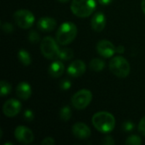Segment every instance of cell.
<instances>
[{
    "mask_svg": "<svg viewBox=\"0 0 145 145\" xmlns=\"http://www.w3.org/2000/svg\"><path fill=\"white\" fill-rule=\"evenodd\" d=\"M93 127L100 133H108L114 130L116 120L113 115L106 111H99L93 115L92 118Z\"/></svg>",
    "mask_w": 145,
    "mask_h": 145,
    "instance_id": "1",
    "label": "cell"
},
{
    "mask_svg": "<svg viewBox=\"0 0 145 145\" xmlns=\"http://www.w3.org/2000/svg\"><path fill=\"white\" fill-rule=\"evenodd\" d=\"M77 34L76 25L71 22H64L58 29L56 33V41L60 45H67L74 41Z\"/></svg>",
    "mask_w": 145,
    "mask_h": 145,
    "instance_id": "2",
    "label": "cell"
},
{
    "mask_svg": "<svg viewBox=\"0 0 145 145\" xmlns=\"http://www.w3.org/2000/svg\"><path fill=\"white\" fill-rule=\"evenodd\" d=\"M96 8L95 0H72L71 9L72 13L80 18L90 16Z\"/></svg>",
    "mask_w": 145,
    "mask_h": 145,
    "instance_id": "3",
    "label": "cell"
},
{
    "mask_svg": "<svg viewBox=\"0 0 145 145\" xmlns=\"http://www.w3.org/2000/svg\"><path fill=\"white\" fill-rule=\"evenodd\" d=\"M109 66L110 71L120 78H125L130 73V65L128 61L121 56L114 57L110 61Z\"/></svg>",
    "mask_w": 145,
    "mask_h": 145,
    "instance_id": "4",
    "label": "cell"
},
{
    "mask_svg": "<svg viewBox=\"0 0 145 145\" xmlns=\"http://www.w3.org/2000/svg\"><path fill=\"white\" fill-rule=\"evenodd\" d=\"M57 41H55L51 37H45L41 41V52L42 55L48 59H54L55 58H58L59 48L57 44Z\"/></svg>",
    "mask_w": 145,
    "mask_h": 145,
    "instance_id": "5",
    "label": "cell"
},
{
    "mask_svg": "<svg viewBox=\"0 0 145 145\" xmlns=\"http://www.w3.org/2000/svg\"><path fill=\"white\" fill-rule=\"evenodd\" d=\"M93 99V94L88 89L77 91L71 98V104L76 110H83L89 105Z\"/></svg>",
    "mask_w": 145,
    "mask_h": 145,
    "instance_id": "6",
    "label": "cell"
},
{
    "mask_svg": "<svg viewBox=\"0 0 145 145\" xmlns=\"http://www.w3.org/2000/svg\"><path fill=\"white\" fill-rule=\"evenodd\" d=\"M14 20L19 27L28 29L32 26L35 17L34 14L27 9H19L14 14Z\"/></svg>",
    "mask_w": 145,
    "mask_h": 145,
    "instance_id": "7",
    "label": "cell"
},
{
    "mask_svg": "<svg viewBox=\"0 0 145 145\" xmlns=\"http://www.w3.org/2000/svg\"><path fill=\"white\" fill-rule=\"evenodd\" d=\"M14 137L18 142L24 144H29L34 139V135L31 130L24 126H19L15 128Z\"/></svg>",
    "mask_w": 145,
    "mask_h": 145,
    "instance_id": "8",
    "label": "cell"
},
{
    "mask_svg": "<svg viewBox=\"0 0 145 145\" xmlns=\"http://www.w3.org/2000/svg\"><path fill=\"white\" fill-rule=\"evenodd\" d=\"M97 51L99 54L104 58H110L116 52L115 45L108 40H101L97 43Z\"/></svg>",
    "mask_w": 145,
    "mask_h": 145,
    "instance_id": "9",
    "label": "cell"
},
{
    "mask_svg": "<svg viewBox=\"0 0 145 145\" xmlns=\"http://www.w3.org/2000/svg\"><path fill=\"white\" fill-rule=\"evenodd\" d=\"M21 110V105L17 99H8L3 106V112L7 117H14L20 113Z\"/></svg>",
    "mask_w": 145,
    "mask_h": 145,
    "instance_id": "10",
    "label": "cell"
},
{
    "mask_svg": "<svg viewBox=\"0 0 145 145\" xmlns=\"http://www.w3.org/2000/svg\"><path fill=\"white\" fill-rule=\"evenodd\" d=\"M86 71V65L83 61L77 59L71 63L67 68V74L71 77H79Z\"/></svg>",
    "mask_w": 145,
    "mask_h": 145,
    "instance_id": "11",
    "label": "cell"
},
{
    "mask_svg": "<svg viewBox=\"0 0 145 145\" xmlns=\"http://www.w3.org/2000/svg\"><path fill=\"white\" fill-rule=\"evenodd\" d=\"M72 133L78 139H86L90 137L91 130L85 123L77 122L72 127Z\"/></svg>",
    "mask_w": 145,
    "mask_h": 145,
    "instance_id": "12",
    "label": "cell"
},
{
    "mask_svg": "<svg viewBox=\"0 0 145 145\" xmlns=\"http://www.w3.org/2000/svg\"><path fill=\"white\" fill-rule=\"evenodd\" d=\"M105 25H106V18L103 13L98 12L93 16L91 20V25L95 31L98 32L102 31L105 29Z\"/></svg>",
    "mask_w": 145,
    "mask_h": 145,
    "instance_id": "13",
    "label": "cell"
},
{
    "mask_svg": "<svg viewBox=\"0 0 145 145\" xmlns=\"http://www.w3.org/2000/svg\"><path fill=\"white\" fill-rule=\"evenodd\" d=\"M56 26V20L51 17H42L37 22V27L39 30L44 32L52 31Z\"/></svg>",
    "mask_w": 145,
    "mask_h": 145,
    "instance_id": "14",
    "label": "cell"
},
{
    "mask_svg": "<svg viewBox=\"0 0 145 145\" xmlns=\"http://www.w3.org/2000/svg\"><path fill=\"white\" fill-rule=\"evenodd\" d=\"M16 95L22 100H27L31 95V88L27 82H20L16 88Z\"/></svg>",
    "mask_w": 145,
    "mask_h": 145,
    "instance_id": "15",
    "label": "cell"
},
{
    "mask_svg": "<svg viewBox=\"0 0 145 145\" xmlns=\"http://www.w3.org/2000/svg\"><path fill=\"white\" fill-rule=\"evenodd\" d=\"M64 71H65V66L62 64V62H60V61H54V62H53L49 65L48 70V74L52 77H54V78L59 77L64 73Z\"/></svg>",
    "mask_w": 145,
    "mask_h": 145,
    "instance_id": "16",
    "label": "cell"
},
{
    "mask_svg": "<svg viewBox=\"0 0 145 145\" xmlns=\"http://www.w3.org/2000/svg\"><path fill=\"white\" fill-rule=\"evenodd\" d=\"M105 61L99 58H95V59H92L89 64L90 69L93 71H96V72H99V71H103L105 69Z\"/></svg>",
    "mask_w": 145,
    "mask_h": 145,
    "instance_id": "17",
    "label": "cell"
},
{
    "mask_svg": "<svg viewBox=\"0 0 145 145\" xmlns=\"http://www.w3.org/2000/svg\"><path fill=\"white\" fill-rule=\"evenodd\" d=\"M18 59L20 60V62L25 65V66H28L31 65V55L30 54L25 50V49H20L19 52H18Z\"/></svg>",
    "mask_w": 145,
    "mask_h": 145,
    "instance_id": "18",
    "label": "cell"
},
{
    "mask_svg": "<svg viewBox=\"0 0 145 145\" xmlns=\"http://www.w3.org/2000/svg\"><path fill=\"white\" fill-rule=\"evenodd\" d=\"M74 56V52L71 48H62L59 50L58 58L60 60H70Z\"/></svg>",
    "mask_w": 145,
    "mask_h": 145,
    "instance_id": "19",
    "label": "cell"
},
{
    "mask_svg": "<svg viewBox=\"0 0 145 145\" xmlns=\"http://www.w3.org/2000/svg\"><path fill=\"white\" fill-rule=\"evenodd\" d=\"M71 110L69 106H65L63 107L60 111H59V117L62 121H67L71 119Z\"/></svg>",
    "mask_w": 145,
    "mask_h": 145,
    "instance_id": "20",
    "label": "cell"
},
{
    "mask_svg": "<svg viewBox=\"0 0 145 145\" xmlns=\"http://www.w3.org/2000/svg\"><path fill=\"white\" fill-rule=\"evenodd\" d=\"M12 89L11 85L6 81H1L0 82V93L2 96H5L10 93Z\"/></svg>",
    "mask_w": 145,
    "mask_h": 145,
    "instance_id": "21",
    "label": "cell"
},
{
    "mask_svg": "<svg viewBox=\"0 0 145 145\" xmlns=\"http://www.w3.org/2000/svg\"><path fill=\"white\" fill-rule=\"evenodd\" d=\"M142 139L138 135H132L128 137L126 140L127 145H140L142 144Z\"/></svg>",
    "mask_w": 145,
    "mask_h": 145,
    "instance_id": "22",
    "label": "cell"
},
{
    "mask_svg": "<svg viewBox=\"0 0 145 145\" xmlns=\"http://www.w3.org/2000/svg\"><path fill=\"white\" fill-rule=\"evenodd\" d=\"M28 38L30 40V42H33V43H37L40 41V37L39 34L36 31H31L29 32V36Z\"/></svg>",
    "mask_w": 145,
    "mask_h": 145,
    "instance_id": "23",
    "label": "cell"
},
{
    "mask_svg": "<svg viewBox=\"0 0 145 145\" xmlns=\"http://www.w3.org/2000/svg\"><path fill=\"white\" fill-rule=\"evenodd\" d=\"M134 128V124L132 121H126L124 122V124L122 125V129L125 132H132Z\"/></svg>",
    "mask_w": 145,
    "mask_h": 145,
    "instance_id": "24",
    "label": "cell"
},
{
    "mask_svg": "<svg viewBox=\"0 0 145 145\" xmlns=\"http://www.w3.org/2000/svg\"><path fill=\"white\" fill-rule=\"evenodd\" d=\"M24 118L27 121H31L34 119V114L31 110H26L24 112Z\"/></svg>",
    "mask_w": 145,
    "mask_h": 145,
    "instance_id": "25",
    "label": "cell"
},
{
    "mask_svg": "<svg viewBox=\"0 0 145 145\" xmlns=\"http://www.w3.org/2000/svg\"><path fill=\"white\" fill-rule=\"evenodd\" d=\"M2 29H3V31L8 32V33L12 32V31H13V30H14L13 25H12L10 23H8V22H5V23L2 24Z\"/></svg>",
    "mask_w": 145,
    "mask_h": 145,
    "instance_id": "26",
    "label": "cell"
},
{
    "mask_svg": "<svg viewBox=\"0 0 145 145\" xmlns=\"http://www.w3.org/2000/svg\"><path fill=\"white\" fill-rule=\"evenodd\" d=\"M138 131L145 136V116H144L140 121H139V124H138Z\"/></svg>",
    "mask_w": 145,
    "mask_h": 145,
    "instance_id": "27",
    "label": "cell"
},
{
    "mask_svg": "<svg viewBox=\"0 0 145 145\" xmlns=\"http://www.w3.org/2000/svg\"><path fill=\"white\" fill-rule=\"evenodd\" d=\"M71 82L69 80L65 79L60 82V88L62 90H67L71 88Z\"/></svg>",
    "mask_w": 145,
    "mask_h": 145,
    "instance_id": "28",
    "label": "cell"
},
{
    "mask_svg": "<svg viewBox=\"0 0 145 145\" xmlns=\"http://www.w3.org/2000/svg\"><path fill=\"white\" fill-rule=\"evenodd\" d=\"M41 144L43 145H52L55 144V141L53 139V138L48 137V138H45L42 141Z\"/></svg>",
    "mask_w": 145,
    "mask_h": 145,
    "instance_id": "29",
    "label": "cell"
},
{
    "mask_svg": "<svg viewBox=\"0 0 145 145\" xmlns=\"http://www.w3.org/2000/svg\"><path fill=\"white\" fill-rule=\"evenodd\" d=\"M102 144L105 145H111L115 144V141L113 140L112 137L109 136V137H106L104 138V140L102 141Z\"/></svg>",
    "mask_w": 145,
    "mask_h": 145,
    "instance_id": "30",
    "label": "cell"
},
{
    "mask_svg": "<svg viewBox=\"0 0 145 145\" xmlns=\"http://www.w3.org/2000/svg\"><path fill=\"white\" fill-rule=\"evenodd\" d=\"M113 0H99V2L103 5H108L112 3Z\"/></svg>",
    "mask_w": 145,
    "mask_h": 145,
    "instance_id": "31",
    "label": "cell"
},
{
    "mask_svg": "<svg viewBox=\"0 0 145 145\" xmlns=\"http://www.w3.org/2000/svg\"><path fill=\"white\" fill-rule=\"evenodd\" d=\"M116 52L117 53H124V47H122V46H119V47H117L116 48Z\"/></svg>",
    "mask_w": 145,
    "mask_h": 145,
    "instance_id": "32",
    "label": "cell"
},
{
    "mask_svg": "<svg viewBox=\"0 0 145 145\" xmlns=\"http://www.w3.org/2000/svg\"><path fill=\"white\" fill-rule=\"evenodd\" d=\"M141 8H142V10H143V12L144 13V14H145V0H142V3H141Z\"/></svg>",
    "mask_w": 145,
    "mask_h": 145,
    "instance_id": "33",
    "label": "cell"
},
{
    "mask_svg": "<svg viewBox=\"0 0 145 145\" xmlns=\"http://www.w3.org/2000/svg\"><path fill=\"white\" fill-rule=\"evenodd\" d=\"M58 1H59V2H61V3H65V2H67V1H69V0H58Z\"/></svg>",
    "mask_w": 145,
    "mask_h": 145,
    "instance_id": "34",
    "label": "cell"
}]
</instances>
